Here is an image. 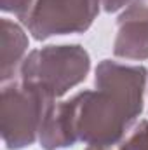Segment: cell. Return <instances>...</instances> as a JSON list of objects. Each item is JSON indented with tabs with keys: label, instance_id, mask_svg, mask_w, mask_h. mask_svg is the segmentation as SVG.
<instances>
[{
	"label": "cell",
	"instance_id": "obj_1",
	"mask_svg": "<svg viewBox=\"0 0 148 150\" xmlns=\"http://www.w3.org/2000/svg\"><path fill=\"white\" fill-rule=\"evenodd\" d=\"M148 68L103 59L94 72V89L70 98L78 142L113 149L143 112Z\"/></svg>",
	"mask_w": 148,
	"mask_h": 150
},
{
	"label": "cell",
	"instance_id": "obj_2",
	"mask_svg": "<svg viewBox=\"0 0 148 150\" xmlns=\"http://www.w3.org/2000/svg\"><path fill=\"white\" fill-rule=\"evenodd\" d=\"M91 56L78 44L45 45L26 54L18 79L58 101L70 89L85 80Z\"/></svg>",
	"mask_w": 148,
	"mask_h": 150
},
{
	"label": "cell",
	"instance_id": "obj_3",
	"mask_svg": "<svg viewBox=\"0 0 148 150\" xmlns=\"http://www.w3.org/2000/svg\"><path fill=\"white\" fill-rule=\"evenodd\" d=\"M49 100L38 89L19 79L2 84L0 96V133L7 150H23L38 140Z\"/></svg>",
	"mask_w": 148,
	"mask_h": 150
},
{
	"label": "cell",
	"instance_id": "obj_4",
	"mask_svg": "<svg viewBox=\"0 0 148 150\" xmlns=\"http://www.w3.org/2000/svg\"><path fill=\"white\" fill-rule=\"evenodd\" d=\"M101 0H35L23 25L35 40L84 33L99 14Z\"/></svg>",
	"mask_w": 148,
	"mask_h": 150
},
{
	"label": "cell",
	"instance_id": "obj_5",
	"mask_svg": "<svg viewBox=\"0 0 148 150\" xmlns=\"http://www.w3.org/2000/svg\"><path fill=\"white\" fill-rule=\"evenodd\" d=\"M113 54L122 59H148V0H132L117 19Z\"/></svg>",
	"mask_w": 148,
	"mask_h": 150
},
{
	"label": "cell",
	"instance_id": "obj_6",
	"mask_svg": "<svg viewBox=\"0 0 148 150\" xmlns=\"http://www.w3.org/2000/svg\"><path fill=\"white\" fill-rule=\"evenodd\" d=\"M78 142L72 101H54L44 117L38 143L44 150H61Z\"/></svg>",
	"mask_w": 148,
	"mask_h": 150
},
{
	"label": "cell",
	"instance_id": "obj_7",
	"mask_svg": "<svg viewBox=\"0 0 148 150\" xmlns=\"http://www.w3.org/2000/svg\"><path fill=\"white\" fill-rule=\"evenodd\" d=\"M0 37H2V63H0V80L2 84L11 82L19 74V68L26 58L28 35L14 21L2 18L0 21Z\"/></svg>",
	"mask_w": 148,
	"mask_h": 150
},
{
	"label": "cell",
	"instance_id": "obj_8",
	"mask_svg": "<svg viewBox=\"0 0 148 150\" xmlns=\"http://www.w3.org/2000/svg\"><path fill=\"white\" fill-rule=\"evenodd\" d=\"M117 150H148V120H140L118 143Z\"/></svg>",
	"mask_w": 148,
	"mask_h": 150
},
{
	"label": "cell",
	"instance_id": "obj_9",
	"mask_svg": "<svg viewBox=\"0 0 148 150\" xmlns=\"http://www.w3.org/2000/svg\"><path fill=\"white\" fill-rule=\"evenodd\" d=\"M35 0H0V9L2 12L14 14L21 23L26 19L28 12L32 11Z\"/></svg>",
	"mask_w": 148,
	"mask_h": 150
},
{
	"label": "cell",
	"instance_id": "obj_10",
	"mask_svg": "<svg viewBox=\"0 0 148 150\" xmlns=\"http://www.w3.org/2000/svg\"><path fill=\"white\" fill-rule=\"evenodd\" d=\"M132 0H101V5L106 12H117L122 7H127Z\"/></svg>",
	"mask_w": 148,
	"mask_h": 150
},
{
	"label": "cell",
	"instance_id": "obj_11",
	"mask_svg": "<svg viewBox=\"0 0 148 150\" xmlns=\"http://www.w3.org/2000/svg\"><path fill=\"white\" fill-rule=\"evenodd\" d=\"M85 150H113V149H106V147H87Z\"/></svg>",
	"mask_w": 148,
	"mask_h": 150
}]
</instances>
